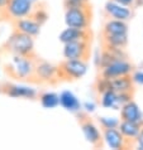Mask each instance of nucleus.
I'll list each match as a JSON object with an SVG mask.
<instances>
[{"mask_svg":"<svg viewBox=\"0 0 143 150\" xmlns=\"http://www.w3.org/2000/svg\"><path fill=\"white\" fill-rule=\"evenodd\" d=\"M130 100H133V92H117V102L119 106L127 103Z\"/></svg>","mask_w":143,"mask_h":150,"instance_id":"bb28decb","label":"nucleus"},{"mask_svg":"<svg viewBox=\"0 0 143 150\" xmlns=\"http://www.w3.org/2000/svg\"><path fill=\"white\" fill-rule=\"evenodd\" d=\"M4 48L10 54L34 57V38L15 30L5 42Z\"/></svg>","mask_w":143,"mask_h":150,"instance_id":"f03ea898","label":"nucleus"},{"mask_svg":"<svg viewBox=\"0 0 143 150\" xmlns=\"http://www.w3.org/2000/svg\"><path fill=\"white\" fill-rule=\"evenodd\" d=\"M95 103L94 102H86V103H84V106H82V109H85V111L89 114V112H94L95 111Z\"/></svg>","mask_w":143,"mask_h":150,"instance_id":"2f4dec72","label":"nucleus"},{"mask_svg":"<svg viewBox=\"0 0 143 150\" xmlns=\"http://www.w3.org/2000/svg\"><path fill=\"white\" fill-rule=\"evenodd\" d=\"M128 54L125 53L124 49H118V48H104L100 53V57L98 58V66L99 68H103L105 66L110 64L112 62L118 59H127Z\"/></svg>","mask_w":143,"mask_h":150,"instance_id":"dca6fc26","label":"nucleus"},{"mask_svg":"<svg viewBox=\"0 0 143 150\" xmlns=\"http://www.w3.org/2000/svg\"><path fill=\"white\" fill-rule=\"evenodd\" d=\"M32 18L34 19V20H37L41 25L43 23H46L47 22V19H48V13L43 8H34V10H33V13H32Z\"/></svg>","mask_w":143,"mask_h":150,"instance_id":"a878e982","label":"nucleus"},{"mask_svg":"<svg viewBox=\"0 0 143 150\" xmlns=\"http://www.w3.org/2000/svg\"><path fill=\"white\" fill-rule=\"evenodd\" d=\"M91 44L90 40H75L64 44L62 54L65 59H85L90 57Z\"/></svg>","mask_w":143,"mask_h":150,"instance_id":"0eeeda50","label":"nucleus"},{"mask_svg":"<svg viewBox=\"0 0 143 150\" xmlns=\"http://www.w3.org/2000/svg\"><path fill=\"white\" fill-rule=\"evenodd\" d=\"M102 136H103V141L110 149L118 150V149L132 148V144L124 139V136L120 134V131L118 130V127H114V129H103Z\"/></svg>","mask_w":143,"mask_h":150,"instance_id":"9d476101","label":"nucleus"},{"mask_svg":"<svg viewBox=\"0 0 143 150\" xmlns=\"http://www.w3.org/2000/svg\"><path fill=\"white\" fill-rule=\"evenodd\" d=\"M58 98H60V105L64 107L66 111L77 114V112H80L82 109V105H81V102H80V100L77 98V96L74 92H71V91H62V92L58 95Z\"/></svg>","mask_w":143,"mask_h":150,"instance_id":"f3484780","label":"nucleus"},{"mask_svg":"<svg viewBox=\"0 0 143 150\" xmlns=\"http://www.w3.org/2000/svg\"><path fill=\"white\" fill-rule=\"evenodd\" d=\"M130 77L134 82V85H143V71H133L130 73Z\"/></svg>","mask_w":143,"mask_h":150,"instance_id":"c756f323","label":"nucleus"},{"mask_svg":"<svg viewBox=\"0 0 143 150\" xmlns=\"http://www.w3.org/2000/svg\"><path fill=\"white\" fill-rule=\"evenodd\" d=\"M87 72V61L85 59H65L58 66V78L65 81L80 80Z\"/></svg>","mask_w":143,"mask_h":150,"instance_id":"20e7f679","label":"nucleus"},{"mask_svg":"<svg viewBox=\"0 0 143 150\" xmlns=\"http://www.w3.org/2000/svg\"><path fill=\"white\" fill-rule=\"evenodd\" d=\"M32 81L39 83H56L60 81L58 78V66L51 62L39 59L34 63V72H33Z\"/></svg>","mask_w":143,"mask_h":150,"instance_id":"39448f33","label":"nucleus"},{"mask_svg":"<svg viewBox=\"0 0 143 150\" xmlns=\"http://www.w3.org/2000/svg\"><path fill=\"white\" fill-rule=\"evenodd\" d=\"M65 24L70 28L90 29L91 8L89 4L76 8H69L65 11Z\"/></svg>","mask_w":143,"mask_h":150,"instance_id":"7ed1b4c3","label":"nucleus"},{"mask_svg":"<svg viewBox=\"0 0 143 150\" xmlns=\"http://www.w3.org/2000/svg\"><path fill=\"white\" fill-rule=\"evenodd\" d=\"M41 24L34 20L32 16H26V18L14 20V28L16 32L24 33L27 35H31L33 38H36L37 35H39L41 33Z\"/></svg>","mask_w":143,"mask_h":150,"instance_id":"4468645a","label":"nucleus"},{"mask_svg":"<svg viewBox=\"0 0 143 150\" xmlns=\"http://www.w3.org/2000/svg\"><path fill=\"white\" fill-rule=\"evenodd\" d=\"M134 6H143V0H136L134 1Z\"/></svg>","mask_w":143,"mask_h":150,"instance_id":"72a5a7b5","label":"nucleus"},{"mask_svg":"<svg viewBox=\"0 0 143 150\" xmlns=\"http://www.w3.org/2000/svg\"><path fill=\"white\" fill-rule=\"evenodd\" d=\"M29 1H31L32 4H34V5H36V4H37V3H38V1H39V0H29Z\"/></svg>","mask_w":143,"mask_h":150,"instance_id":"f704fd0d","label":"nucleus"},{"mask_svg":"<svg viewBox=\"0 0 143 150\" xmlns=\"http://www.w3.org/2000/svg\"><path fill=\"white\" fill-rule=\"evenodd\" d=\"M4 93L13 98H27L33 100L38 96L36 88L27 85H20V83H9L3 88Z\"/></svg>","mask_w":143,"mask_h":150,"instance_id":"f8f14e48","label":"nucleus"},{"mask_svg":"<svg viewBox=\"0 0 143 150\" xmlns=\"http://www.w3.org/2000/svg\"><path fill=\"white\" fill-rule=\"evenodd\" d=\"M110 87L115 92H133L134 82L130 74H125V76H120L110 80Z\"/></svg>","mask_w":143,"mask_h":150,"instance_id":"412c9836","label":"nucleus"},{"mask_svg":"<svg viewBox=\"0 0 143 150\" xmlns=\"http://www.w3.org/2000/svg\"><path fill=\"white\" fill-rule=\"evenodd\" d=\"M8 1H9V0H0V10H4V9H5Z\"/></svg>","mask_w":143,"mask_h":150,"instance_id":"473e14b6","label":"nucleus"},{"mask_svg":"<svg viewBox=\"0 0 143 150\" xmlns=\"http://www.w3.org/2000/svg\"><path fill=\"white\" fill-rule=\"evenodd\" d=\"M113 34H128L127 22L109 18L103 27V35H113Z\"/></svg>","mask_w":143,"mask_h":150,"instance_id":"6ab92c4d","label":"nucleus"},{"mask_svg":"<svg viewBox=\"0 0 143 150\" xmlns=\"http://www.w3.org/2000/svg\"><path fill=\"white\" fill-rule=\"evenodd\" d=\"M65 8L69 9V8H76V6H82L89 4V0H65Z\"/></svg>","mask_w":143,"mask_h":150,"instance_id":"cd10ccee","label":"nucleus"},{"mask_svg":"<svg viewBox=\"0 0 143 150\" xmlns=\"http://www.w3.org/2000/svg\"><path fill=\"white\" fill-rule=\"evenodd\" d=\"M120 5H124V6H128V8H134V1L136 0H113Z\"/></svg>","mask_w":143,"mask_h":150,"instance_id":"7c9ffc66","label":"nucleus"},{"mask_svg":"<svg viewBox=\"0 0 143 150\" xmlns=\"http://www.w3.org/2000/svg\"><path fill=\"white\" fill-rule=\"evenodd\" d=\"M104 13L108 18L110 19H118L123 20V22H128L133 18V9L124 5H120L115 1H108L104 6Z\"/></svg>","mask_w":143,"mask_h":150,"instance_id":"9b49d317","label":"nucleus"},{"mask_svg":"<svg viewBox=\"0 0 143 150\" xmlns=\"http://www.w3.org/2000/svg\"><path fill=\"white\" fill-rule=\"evenodd\" d=\"M102 45L104 48H118L125 49L128 45V34H113V35H103Z\"/></svg>","mask_w":143,"mask_h":150,"instance_id":"aec40b11","label":"nucleus"},{"mask_svg":"<svg viewBox=\"0 0 143 150\" xmlns=\"http://www.w3.org/2000/svg\"><path fill=\"white\" fill-rule=\"evenodd\" d=\"M100 105L105 109H118L119 105L117 102V92L113 90H108L100 95Z\"/></svg>","mask_w":143,"mask_h":150,"instance_id":"5701e85b","label":"nucleus"},{"mask_svg":"<svg viewBox=\"0 0 143 150\" xmlns=\"http://www.w3.org/2000/svg\"><path fill=\"white\" fill-rule=\"evenodd\" d=\"M58 40L62 44L69 43V42H75V40H90L91 42V32H90V29H77V28L67 27L60 33Z\"/></svg>","mask_w":143,"mask_h":150,"instance_id":"ddd939ff","label":"nucleus"},{"mask_svg":"<svg viewBox=\"0 0 143 150\" xmlns=\"http://www.w3.org/2000/svg\"><path fill=\"white\" fill-rule=\"evenodd\" d=\"M1 92H3V87L0 86V93H1Z\"/></svg>","mask_w":143,"mask_h":150,"instance_id":"c9c22d12","label":"nucleus"},{"mask_svg":"<svg viewBox=\"0 0 143 150\" xmlns=\"http://www.w3.org/2000/svg\"><path fill=\"white\" fill-rule=\"evenodd\" d=\"M34 63L36 59L33 57L11 54L9 62L5 64V67H6V72L11 77L16 78V80L32 81L33 72H34Z\"/></svg>","mask_w":143,"mask_h":150,"instance_id":"f257e3e1","label":"nucleus"},{"mask_svg":"<svg viewBox=\"0 0 143 150\" xmlns=\"http://www.w3.org/2000/svg\"><path fill=\"white\" fill-rule=\"evenodd\" d=\"M95 90H96V92H98L99 95H102L103 92H105V91H108V90H112L110 80L99 76V78L95 82Z\"/></svg>","mask_w":143,"mask_h":150,"instance_id":"393cba45","label":"nucleus"},{"mask_svg":"<svg viewBox=\"0 0 143 150\" xmlns=\"http://www.w3.org/2000/svg\"><path fill=\"white\" fill-rule=\"evenodd\" d=\"M133 148L143 150V125H142V127H141L139 132H138L137 137L133 140Z\"/></svg>","mask_w":143,"mask_h":150,"instance_id":"c85d7f7f","label":"nucleus"},{"mask_svg":"<svg viewBox=\"0 0 143 150\" xmlns=\"http://www.w3.org/2000/svg\"><path fill=\"white\" fill-rule=\"evenodd\" d=\"M120 120L122 121H134L143 122V116L139 106L133 100L120 106Z\"/></svg>","mask_w":143,"mask_h":150,"instance_id":"2eb2a0df","label":"nucleus"},{"mask_svg":"<svg viewBox=\"0 0 143 150\" xmlns=\"http://www.w3.org/2000/svg\"><path fill=\"white\" fill-rule=\"evenodd\" d=\"M119 120L117 117H108V116H102L99 117V124L102 129H114L119 126Z\"/></svg>","mask_w":143,"mask_h":150,"instance_id":"b1692460","label":"nucleus"},{"mask_svg":"<svg viewBox=\"0 0 143 150\" xmlns=\"http://www.w3.org/2000/svg\"><path fill=\"white\" fill-rule=\"evenodd\" d=\"M36 5L29 0H9L5 6V14L11 20H18L26 16H31Z\"/></svg>","mask_w":143,"mask_h":150,"instance_id":"6e6552de","label":"nucleus"},{"mask_svg":"<svg viewBox=\"0 0 143 150\" xmlns=\"http://www.w3.org/2000/svg\"><path fill=\"white\" fill-rule=\"evenodd\" d=\"M79 124L81 127V131L85 136L86 141L94 148H102L103 146V136L99 127L94 124V121L87 116L86 114L79 115Z\"/></svg>","mask_w":143,"mask_h":150,"instance_id":"423d86ee","label":"nucleus"},{"mask_svg":"<svg viewBox=\"0 0 143 150\" xmlns=\"http://www.w3.org/2000/svg\"><path fill=\"white\" fill-rule=\"evenodd\" d=\"M134 71V66L128 59H118L112 62L110 64L100 68V77L113 80V78L130 74Z\"/></svg>","mask_w":143,"mask_h":150,"instance_id":"1a4fd4ad","label":"nucleus"},{"mask_svg":"<svg viewBox=\"0 0 143 150\" xmlns=\"http://www.w3.org/2000/svg\"><path fill=\"white\" fill-rule=\"evenodd\" d=\"M39 102L44 109H48V110L56 109L57 106H60V98H58V95L56 92H51V91L41 93L39 95Z\"/></svg>","mask_w":143,"mask_h":150,"instance_id":"4be33fe9","label":"nucleus"},{"mask_svg":"<svg viewBox=\"0 0 143 150\" xmlns=\"http://www.w3.org/2000/svg\"><path fill=\"white\" fill-rule=\"evenodd\" d=\"M143 122H134V121H122L119 122L118 130L120 131V134L124 136V139L129 141L133 146V140L137 137L138 132H139Z\"/></svg>","mask_w":143,"mask_h":150,"instance_id":"a211bd4d","label":"nucleus"}]
</instances>
